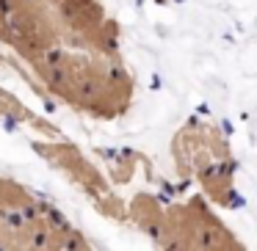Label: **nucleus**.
<instances>
[{
    "label": "nucleus",
    "mask_w": 257,
    "mask_h": 251,
    "mask_svg": "<svg viewBox=\"0 0 257 251\" xmlns=\"http://www.w3.org/2000/svg\"><path fill=\"white\" fill-rule=\"evenodd\" d=\"M174 160L183 177H196L202 188L210 193L216 204L235 207L240 204L238 193L232 188L235 163L229 157L227 141L213 127H185L174 141Z\"/></svg>",
    "instance_id": "obj_1"
},
{
    "label": "nucleus",
    "mask_w": 257,
    "mask_h": 251,
    "mask_svg": "<svg viewBox=\"0 0 257 251\" xmlns=\"http://www.w3.org/2000/svg\"><path fill=\"white\" fill-rule=\"evenodd\" d=\"M158 251H246L232 232L194 196L188 204L166 212V234Z\"/></svg>",
    "instance_id": "obj_2"
},
{
    "label": "nucleus",
    "mask_w": 257,
    "mask_h": 251,
    "mask_svg": "<svg viewBox=\"0 0 257 251\" xmlns=\"http://www.w3.org/2000/svg\"><path fill=\"white\" fill-rule=\"evenodd\" d=\"M36 149H39L42 155H47V160H53L56 166H61L111 218H122V212H116L122 204L113 199V193L108 190L105 179L97 174V168L91 166L83 155H78V149H72V146H45V144H39Z\"/></svg>",
    "instance_id": "obj_3"
}]
</instances>
